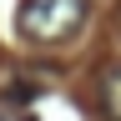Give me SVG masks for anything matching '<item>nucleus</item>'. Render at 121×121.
I'll use <instances>...</instances> for the list:
<instances>
[{
    "mask_svg": "<svg viewBox=\"0 0 121 121\" xmlns=\"http://www.w3.org/2000/svg\"><path fill=\"white\" fill-rule=\"evenodd\" d=\"M86 0H25L15 15V30L35 45H60L86 25Z\"/></svg>",
    "mask_w": 121,
    "mask_h": 121,
    "instance_id": "f257e3e1",
    "label": "nucleus"
},
{
    "mask_svg": "<svg viewBox=\"0 0 121 121\" xmlns=\"http://www.w3.org/2000/svg\"><path fill=\"white\" fill-rule=\"evenodd\" d=\"M106 111H111V116L121 121V71L111 76V81H106Z\"/></svg>",
    "mask_w": 121,
    "mask_h": 121,
    "instance_id": "f03ea898",
    "label": "nucleus"
},
{
    "mask_svg": "<svg viewBox=\"0 0 121 121\" xmlns=\"http://www.w3.org/2000/svg\"><path fill=\"white\" fill-rule=\"evenodd\" d=\"M0 121H20V116H0Z\"/></svg>",
    "mask_w": 121,
    "mask_h": 121,
    "instance_id": "7ed1b4c3",
    "label": "nucleus"
}]
</instances>
